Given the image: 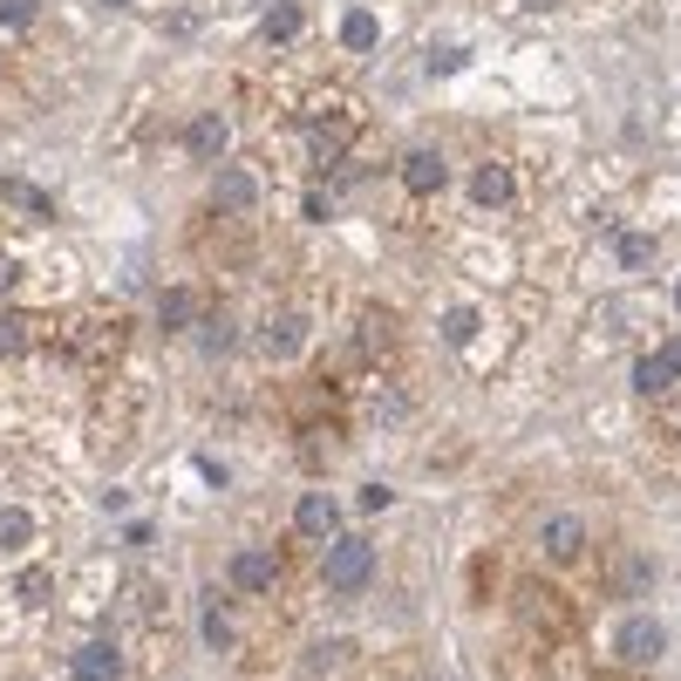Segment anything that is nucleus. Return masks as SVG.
<instances>
[{
  "mask_svg": "<svg viewBox=\"0 0 681 681\" xmlns=\"http://www.w3.org/2000/svg\"><path fill=\"white\" fill-rule=\"evenodd\" d=\"M294 532H300V539H334V532H341V504H334L328 491L300 498V511H294Z\"/></svg>",
  "mask_w": 681,
  "mask_h": 681,
  "instance_id": "nucleus-3",
  "label": "nucleus"
},
{
  "mask_svg": "<svg viewBox=\"0 0 681 681\" xmlns=\"http://www.w3.org/2000/svg\"><path fill=\"white\" fill-rule=\"evenodd\" d=\"M14 279H21V266H14V253H0V294H14Z\"/></svg>",
  "mask_w": 681,
  "mask_h": 681,
  "instance_id": "nucleus-28",
  "label": "nucleus"
},
{
  "mask_svg": "<svg viewBox=\"0 0 681 681\" xmlns=\"http://www.w3.org/2000/svg\"><path fill=\"white\" fill-rule=\"evenodd\" d=\"M42 0H0V28H34Z\"/></svg>",
  "mask_w": 681,
  "mask_h": 681,
  "instance_id": "nucleus-20",
  "label": "nucleus"
},
{
  "mask_svg": "<svg viewBox=\"0 0 681 681\" xmlns=\"http://www.w3.org/2000/svg\"><path fill=\"white\" fill-rule=\"evenodd\" d=\"M614 253H620V266H648V259H655V238H648V232H620Z\"/></svg>",
  "mask_w": 681,
  "mask_h": 681,
  "instance_id": "nucleus-19",
  "label": "nucleus"
},
{
  "mask_svg": "<svg viewBox=\"0 0 681 681\" xmlns=\"http://www.w3.org/2000/svg\"><path fill=\"white\" fill-rule=\"evenodd\" d=\"M614 661H620V668H655V661H668V627H661L655 614H627V620L614 627Z\"/></svg>",
  "mask_w": 681,
  "mask_h": 681,
  "instance_id": "nucleus-1",
  "label": "nucleus"
},
{
  "mask_svg": "<svg viewBox=\"0 0 681 681\" xmlns=\"http://www.w3.org/2000/svg\"><path fill=\"white\" fill-rule=\"evenodd\" d=\"M470 62V49H429V75H457Z\"/></svg>",
  "mask_w": 681,
  "mask_h": 681,
  "instance_id": "nucleus-23",
  "label": "nucleus"
},
{
  "mask_svg": "<svg viewBox=\"0 0 681 681\" xmlns=\"http://www.w3.org/2000/svg\"><path fill=\"white\" fill-rule=\"evenodd\" d=\"M477 328H485V320H477V307H450V313H444V341H457V348H470Z\"/></svg>",
  "mask_w": 681,
  "mask_h": 681,
  "instance_id": "nucleus-17",
  "label": "nucleus"
},
{
  "mask_svg": "<svg viewBox=\"0 0 681 681\" xmlns=\"http://www.w3.org/2000/svg\"><path fill=\"white\" fill-rule=\"evenodd\" d=\"M198 348H205L212 362H219V354H232V348H238V328H232V320H205V328H198Z\"/></svg>",
  "mask_w": 681,
  "mask_h": 681,
  "instance_id": "nucleus-16",
  "label": "nucleus"
},
{
  "mask_svg": "<svg viewBox=\"0 0 681 681\" xmlns=\"http://www.w3.org/2000/svg\"><path fill=\"white\" fill-rule=\"evenodd\" d=\"M470 198H477L485 212H498V205H511V198H518V178H511L504 164H485V171L470 178Z\"/></svg>",
  "mask_w": 681,
  "mask_h": 681,
  "instance_id": "nucleus-8",
  "label": "nucleus"
},
{
  "mask_svg": "<svg viewBox=\"0 0 681 681\" xmlns=\"http://www.w3.org/2000/svg\"><path fill=\"white\" fill-rule=\"evenodd\" d=\"M403 184H409V191H444V184H450L444 150H409V157H403Z\"/></svg>",
  "mask_w": 681,
  "mask_h": 681,
  "instance_id": "nucleus-6",
  "label": "nucleus"
},
{
  "mask_svg": "<svg viewBox=\"0 0 681 681\" xmlns=\"http://www.w3.org/2000/svg\"><path fill=\"white\" fill-rule=\"evenodd\" d=\"M648 579H655V566H648V558H627V566H620V586H627V593H640Z\"/></svg>",
  "mask_w": 681,
  "mask_h": 681,
  "instance_id": "nucleus-26",
  "label": "nucleus"
},
{
  "mask_svg": "<svg viewBox=\"0 0 681 681\" xmlns=\"http://www.w3.org/2000/svg\"><path fill=\"white\" fill-rule=\"evenodd\" d=\"M668 369H674V375H681V341H674V348H668Z\"/></svg>",
  "mask_w": 681,
  "mask_h": 681,
  "instance_id": "nucleus-29",
  "label": "nucleus"
},
{
  "mask_svg": "<svg viewBox=\"0 0 681 681\" xmlns=\"http://www.w3.org/2000/svg\"><path fill=\"white\" fill-rule=\"evenodd\" d=\"M21 334H28L21 320H14V313H0V354H14V348H21Z\"/></svg>",
  "mask_w": 681,
  "mask_h": 681,
  "instance_id": "nucleus-27",
  "label": "nucleus"
},
{
  "mask_svg": "<svg viewBox=\"0 0 681 681\" xmlns=\"http://www.w3.org/2000/svg\"><path fill=\"white\" fill-rule=\"evenodd\" d=\"M212 198H219L225 212H246L253 198H259V184H253V171H238V164H225V171L212 178Z\"/></svg>",
  "mask_w": 681,
  "mask_h": 681,
  "instance_id": "nucleus-9",
  "label": "nucleus"
},
{
  "mask_svg": "<svg viewBox=\"0 0 681 681\" xmlns=\"http://www.w3.org/2000/svg\"><path fill=\"white\" fill-rule=\"evenodd\" d=\"M205 640H212L219 655L232 648V627H225V614H219V599H205Z\"/></svg>",
  "mask_w": 681,
  "mask_h": 681,
  "instance_id": "nucleus-21",
  "label": "nucleus"
},
{
  "mask_svg": "<svg viewBox=\"0 0 681 681\" xmlns=\"http://www.w3.org/2000/svg\"><path fill=\"white\" fill-rule=\"evenodd\" d=\"M184 143H191V157H225L232 124H225V116H198V124L184 130Z\"/></svg>",
  "mask_w": 681,
  "mask_h": 681,
  "instance_id": "nucleus-10",
  "label": "nucleus"
},
{
  "mask_svg": "<svg viewBox=\"0 0 681 681\" xmlns=\"http://www.w3.org/2000/svg\"><path fill=\"white\" fill-rule=\"evenodd\" d=\"M674 307H681V279H674Z\"/></svg>",
  "mask_w": 681,
  "mask_h": 681,
  "instance_id": "nucleus-31",
  "label": "nucleus"
},
{
  "mask_svg": "<svg viewBox=\"0 0 681 681\" xmlns=\"http://www.w3.org/2000/svg\"><path fill=\"white\" fill-rule=\"evenodd\" d=\"M75 681H124V648H109V640H89L83 655L68 661Z\"/></svg>",
  "mask_w": 681,
  "mask_h": 681,
  "instance_id": "nucleus-5",
  "label": "nucleus"
},
{
  "mask_svg": "<svg viewBox=\"0 0 681 681\" xmlns=\"http://www.w3.org/2000/svg\"><path fill=\"white\" fill-rule=\"evenodd\" d=\"M259 348L273 354V362H294V354L307 348V320H300V313H273L266 334H259Z\"/></svg>",
  "mask_w": 681,
  "mask_h": 681,
  "instance_id": "nucleus-4",
  "label": "nucleus"
},
{
  "mask_svg": "<svg viewBox=\"0 0 681 681\" xmlns=\"http://www.w3.org/2000/svg\"><path fill=\"white\" fill-rule=\"evenodd\" d=\"M300 28H307V8H300V0H273V8H266V42H294Z\"/></svg>",
  "mask_w": 681,
  "mask_h": 681,
  "instance_id": "nucleus-12",
  "label": "nucleus"
},
{
  "mask_svg": "<svg viewBox=\"0 0 681 681\" xmlns=\"http://www.w3.org/2000/svg\"><path fill=\"white\" fill-rule=\"evenodd\" d=\"M348 661V640H320V648H307V668H334Z\"/></svg>",
  "mask_w": 681,
  "mask_h": 681,
  "instance_id": "nucleus-24",
  "label": "nucleus"
},
{
  "mask_svg": "<svg viewBox=\"0 0 681 681\" xmlns=\"http://www.w3.org/2000/svg\"><path fill=\"white\" fill-rule=\"evenodd\" d=\"M579 545H586L579 518H545V552H552V558H579Z\"/></svg>",
  "mask_w": 681,
  "mask_h": 681,
  "instance_id": "nucleus-11",
  "label": "nucleus"
},
{
  "mask_svg": "<svg viewBox=\"0 0 681 681\" xmlns=\"http://www.w3.org/2000/svg\"><path fill=\"white\" fill-rule=\"evenodd\" d=\"M28 539H34V518L21 504H8V511H0V552H21Z\"/></svg>",
  "mask_w": 681,
  "mask_h": 681,
  "instance_id": "nucleus-14",
  "label": "nucleus"
},
{
  "mask_svg": "<svg viewBox=\"0 0 681 681\" xmlns=\"http://www.w3.org/2000/svg\"><path fill=\"white\" fill-rule=\"evenodd\" d=\"M0 198H8V205H21V212H42V219H49V198L34 191V184H21V178H0Z\"/></svg>",
  "mask_w": 681,
  "mask_h": 681,
  "instance_id": "nucleus-18",
  "label": "nucleus"
},
{
  "mask_svg": "<svg viewBox=\"0 0 681 681\" xmlns=\"http://www.w3.org/2000/svg\"><path fill=\"white\" fill-rule=\"evenodd\" d=\"M21 607H49V573H28L21 579Z\"/></svg>",
  "mask_w": 681,
  "mask_h": 681,
  "instance_id": "nucleus-25",
  "label": "nucleus"
},
{
  "mask_svg": "<svg viewBox=\"0 0 681 681\" xmlns=\"http://www.w3.org/2000/svg\"><path fill=\"white\" fill-rule=\"evenodd\" d=\"M674 382V369H668V354H648V362L634 369V395H661Z\"/></svg>",
  "mask_w": 681,
  "mask_h": 681,
  "instance_id": "nucleus-15",
  "label": "nucleus"
},
{
  "mask_svg": "<svg viewBox=\"0 0 681 681\" xmlns=\"http://www.w3.org/2000/svg\"><path fill=\"white\" fill-rule=\"evenodd\" d=\"M157 313H164V328H184V320H191V294H184V287H171Z\"/></svg>",
  "mask_w": 681,
  "mask_h": 681,
  "instance_id": "nucleus-22",
  "label": "nucleus"
},
{
  "mask_svg": "<svg viewBox=\"0 0 681 681\" xmlns=\"http://www.w3.org/2000/svg\"><path fill=\"white\" fill-rule=\"evenodd\" d=\"M103 8H130V0H103Z\"/></svg>",
  "mask_w": 681,
  "mask_h": 681,
  "instance_id": "nucleus-30",
  "label": "nucleus"
},
{
  "mask_svg": "<svg viewBox=\"0 0 681 681\" xmlns=\"http://www.w3.org/2000/svg\"><path fill=\"white\" fill-rule=\"evenodd\" d=\"M320 573H328V586H341V593H354L369 573H375V545L369 539H348V532H334L328 539V558H320Z\"/></svg>",
  "mask_w": 681,
  "mask_h": 681,
  "instance_id": "nucleus-2",
  "label": "nucleus"
},
{
  "mask_svg": "<svg viewBox=\"0 0 681 681\" xmlns=\"http://www.w3.org/2000/svg\"><path fill=\"white\" fill-rule=\"evenodd\" d=\"M375 42H382V21H375V14H362V8H354V14H341V49L369 55Z\"/></svg>",
  "mask_w": 681,
  "mask_h": 681,
  "instance_id": "nucleus-13",
  "label": "nucleus"
},
{
  "mask_svg": "<svg viewBox=\"0 0 681 681\" xmlns=\"http://www.w3.org/2000/svg\"><path fill=\"white\" fill-rule=\"evenodd\" d=\"M273 579H279V558H273V552H238V558H232V586H238V593H266Z\"/></svg>",
  "mask_w": 681,
  "mask_h": 681,
  "instance_id": "nucleus-7",
  "label": "nucleus"
}]
</instances>
